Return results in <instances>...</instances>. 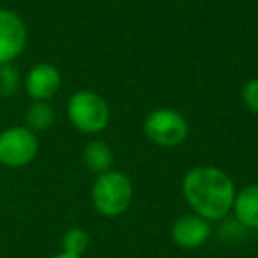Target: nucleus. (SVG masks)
<instances>
[{
    "instance_id": "nucleus-3",
    "label": "nucleus",
    "mask_w": 258,
    "mask_h": 258,
    "mask_svg": "<svg viewBox=\"0 0 258 258\" xmlns=\"http://www.w3.org/2000/svg\"><path fill=\"white\" fill-rule=\"evenodd\" d=\"M68 117L78 131L97 135L110 122V108L99 94L92 90H78L68 101Z\"/></svg>"
},
{
    "instance_id": "nucleus-2",
    "label": "nucleus",
    "mask_w": 258,
    "mask_h": 258,
    "mask_svg": "<svg viewBox=\"0 0 258 258\" xmlns=\"http://www.w3.org/2000/svg\"><path fill=\"white\" fill-rule=\"evenodd\" d=\"M133 202V184L117 170H110L94 180L92 204L96 211L104 218H117L124 214Z\"/></svg>"
},
{
    "instance_id": "nucleus-1",
    "label": "nucleus",
    "mask_w": 258,
    "mask_h": 258,
    "mask_svg": "<svg viewBox=\"0 0 258 258\" xmlns=\"http://www.w3.org/2000/svg\"><path fill=\"white\" fill-rule=\"evenodd\" d=\"M232 177L216 166H195L184 175L182 195L195 214L207 221L226 218L235 200Z\"/></svg>"
},
{
    "instance_id": "nucleus-14",
    "label": "nucleus",
    "mask_w": 258,
    "mask_h": 258,
    "mask_svg": "<svg viewBox=\"0 0 258 258\" xmlns=\"http://www.w3.org/2000/svg\"><path fill=\"white\" fill-rule=\"evenodd\" d=\"M242 101L249 111L258 115V78H253L242 87Z\"/></svg>"
},
{
    "instance_id": "nucleus-10",
    "label": "nucleus",
    "mask_w": 258,
    "mask_h": 258,
    "mask_svg": "<svg viewBox=\"0 0 258 258\" xmlns=\"http://www.w3.org/2000/svg\"><path fill=\"white\" fill-rule=\"evenodd\" d=\"M83 163L85 166L96 175H101L104 172H110L115 163L113 151L103 140H92L83 149Z\"/></svg>"
},
{
    "instance_id": "nucleus-6",
    "label": "nucleus",
    "mask_w": 258,
    "mask_h": 258,
    "mask_svg": "<svg viewBox=\"0 0 258 258\" xmlns=\"http://www.w3.org/2000/svg\"><path fill=\"white\" fill-rule=\"evenodd\" d=\"M29 39L23 18L13 9L0 8V66L13 64L23 53Z\"/></svg>"
},
{
    "instance_id": "nucleus-11",
    "label": "nucleus",
    "mask_w": 258,
    "mask_h": 258,
    "mask_svg": "<svg viewBox=\"0 0 258 258\" xmlns=\"http://www.w3.org/2000/svg\"><path fill=\"white\" fill-rule=\"evenodd\" d=\"M55 122V110L50 101H32L25 111V127L34 133L46 131Z\"/></svg>"
},
{
    "instance_id": "nucleus-5",
    "label": "nucleus",
    "mask_w": 258,
    "mask_h": 258,
    "mask_svg": "<svg viewBox=\"0 0 258 258\" xmlns=\"http://www.w3.org/2000/svg\"><path fill=\"white\" fill-rule=\"evenodd\" d=\"M39 152V140L25 125H13L0 133V165L22 168L34 161Z\"/></svg>"
},
{
    "instance_id": "nucleus-12",
    "label": "nucleus",
    "mask_w": 258,
    "mask_h": 258,
    "mask_svg": "<svg viewBox=\"0 0 258 258\" xmlns=\"http://www.w3.org/2000/svg\"><path fill=\"white\" fill-rule=\"evenodd\" d=\"M89 244L90 237L83 228H71L62 237V249L66 253L78 254V256H83V253L89 249Z\"/></svg>"
},
{
    "instance_id": "nucleus-9",
    "label": "nucleus",
    "mask_w": 258,
    "mask_h": 258,
    "mask_svg": "<svg viewBox=\"0 0 258 258\" xmlns=\"http://www.w3.org/2000/svg\"><path fill=\"white\" fill-rule=\"evenodd\" d=\"M232 211L244 228L258 230V184H249L235 193Z\"/></svg>"
},
{
    "instance_id": "nucleus-8",
    "label": "nucleus",
    "mask_w": 258,
    "mask_h": 258,
    "mask_svg": "<svg viewBox=\"0 0 258 258\" xmlns=\"http://www.w3.org/2000/svg\"><path fill=\"white\" fill-rule=\"evenodd\" d=\"M172 240L182 249H197L204 246L212 233L211 221L200 218L198 214L180 216L172 225Z\"/></svg>"
},
{
    "instance_id": "nucleus-4",
    "label": "nucleus",
    "mask_w": 258,
    "mask_h": 258,
    "mask_svg": "<svg viewBox=\"0 0 258 258\" xmlns=\"http://www.w3.org/2000/svg\"><path fill=\"white\" fill-rule=\"evenodd\" d=\"M144 133L154 145L177 147L189 135V124L186 117L173 108H156L145 118Z\"/></svg>"
},
{
    "instance_id": "nucleus-15",
    "label": "nucleus",
    "mask_w": 258,
    "mask_h": 258,
    "mask_svg": "<svg viewBox=\"0 0 258 258\" xmlns=\"http://www.w3.org/2000/svg\"><path fill=\"white\" fill-rule=\"evenodd\" d=\"M53 258H83V256H78V254H71V253H66V251H62V253L55 254Z\"/></svg>"
},
{
    "instance_id": "nucleus-7",
    "label": "nucleus",
    "mask_w": 258,
    "mask_h": 258,
    "mask_svg": "<svg viewBox=\"0 0 258 258\" xmlns=\"http://www.w3.org/2000/svg\"><path fill=\"white\" fill-rule=\"evenodd\" d=\"M62 76L53 64L39 62L25 76V90L32 101H50L60 90Z\"/></svg>"
},
{
    "instance_id": "nucleus-13",
    "label": "nucleus",
    "mask_w": 258,
    "mask_h": 258,
    "mask_svg": "<svg viewBox=\"0 0 258 258\" xmlns=\"http://www.w3.org/2000/svg\"><path fill=\"white\" fill-rule=\"evenodd\" d=\"M20 85V73L11 64L0 66V97H9Z\"/></svg>"
}]
</instances>
